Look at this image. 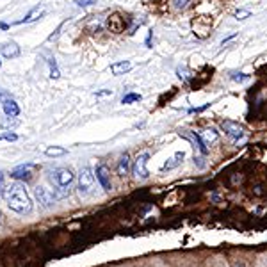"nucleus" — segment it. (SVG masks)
Returning a JSON list of instances; mask_svg holds the SVG:
<instances>
[{"instance_id": "1", "label": "nucleus", "mask_w": 267, "mask_h": 267, "mask_svg": "<svg viewBox=\"0 0 267 267\" xmlns=\"http://www.w3.org/2000/svg\"><path fill=\"white\" fill-rule=\"evenodd\" d=\"M2 196H4L5 203L13 212L20 214V216H25V214L32 212V200L29 192H27L25 185L22 183H11L2 191Z\"/></svg>"}, {"instance_id": "2", "label": "nucleus", "mask_w": 267, "mask_h": 267, "mask_svg": "<svg viewBox=\"0 0 267 267\" xmlns=\"http://www.w3.org/2000/svg\"><path fill=\"white\" fill-rule=\"evenodd\" d=\"M75 180V175L70 168H57L50 173V182L53 185L55 198H66L70 194V185Z\"/></svg>"}, {"instance_id": "3", "label": "nucleus", "mask_w": 267, "mask_h": 267, "mask_svg": "<svg viewBox=\"0 0 267 267\" xmlns=\"http://www.w3.org/2000/svg\"><path fill=\"white\" fill-rule=\"evenodd\" d=\"M93 187H94V173L89 166H86V168L80 169V173H79V183H77L79 194L89 196L93 192Z\"/></svg>"}, {"instance_id": "4", "label": "nucleus", "mask_w": 267, "mask_h": 267, "mask_svg": "<svg viewBox=\"0 0 267 267\" xmlns=\"http://www.w3.org/2000/svg\"><path fill=\"white\" fill-rule=\"evenodd\" d=\"M221 129L224 130L228 137H231L233 141H239V139H244L246 137V130L242 125L235 123V121H230V120H224L221 121Z\"/></svg>"}, {"instance_id": "5", "label": "nucleus", "mask_w": 267, "mask_h": 267, "mask_svg": "<svg viewBox=\"0 0 267 267\" xmlns=\"http://www.w3.org/2000/svg\"><path fill=\"white\" fill-rule=\"evenodd\" d=\"M148 159H150L148 153H141V155H137V159H135V162L132 166L134 177L139 178V180H146L148 178V169H146Z\"/></svg>"}, {"instance_id": "6", "label": "nucleus", "mask_w": 267, "mask_h": 267, "mask_svg": "<svg viewBox=\"0 0 267 267\" xmlns=\"http://www.w3.org/2000/svg\"><path fill=\"white\" fill-rule=\"evenodd\" d=\"M34 196H36V200L40 201L41 207H44V209L52 207L53 201L57 200V198H55V194H53L50 189H46V187H41V185H38L34 189Z\"/></svg>"}, {"instance_id": "7", "label": "nucleus", "mask_w": 267, "mask_h": 267, "mask_svg": "<svg viewBox=\"0 0 267 267\" xmlns=\"http://www.w3.org/2000/svg\"><path fill=\"white\" fill-rule=\"evenodd\" d=\"M36 171V164L32 162H27V164H20L11 171V177L16 178V180H31L32 175Z\"/></svg>"}, {"instance_id": "8", "label": "nucleus", "mask_w": 267, "mask_h": 267, "mask_svg": "<svg viewBox=\"0 0 267 267\" xmlns=\"http://www.w3.org/2000/svg\"><path fill=\"white\" fill-rule=\"evenodd\" d=\"M94 177H96L98 183L102 185V189H105V191H111V189H112L111 171H109V168H107L105 164H100V166H98L96 171H94Z\"/></svg>"}, {"instance_id": "9", "label": "nucleus", "mask_w": 267, "mask_h": 267, "mask_svg": "<svg viewBox=\"0 0 267 267\" xmlns=\"http://www.w3.org/2000/svg\"><path fill=\"white\" fill-rule=\"evenodd\" d=\"M180 135H182V137H185V139H189V141H192V144L198 148V151H200L201 155H207V153H209V148H207V144L203 142V139L200 137V134L185 130V132H180Z\"/></svg>"}, {"instance_id": "10", "label": "nucleus", "mask_w": 267, "mask_h": 267, "mask_svg": "<svg viewBox=\"0 0 267 267\" xmlns=\"http://www.w3.org/2000/svg\"><path fill=\"white\" fill-rule=\"evenodd\" d=\"M0 53H2L5 59H14L20 55V46H18L14 41H7V43H4L0 46Z\"/></svg>"}, {"instance_id": "11", "label": "nucleus", "mask_w": 267, "mask_h": 267, "mask_svg": "<svg viewBox=\"0 0 267 267\" xmlns=\"http://www.w3.org/2000/svg\"><path fill=\"white\" fill-rule=\"evenodd\" d=\"M2 109H4L5 116H9V118H16L20 114V107H18V103L14 102L13 98H4L2 100Z\"/></svg>"}, {"instance_id": "12", "label": "nucleus", "mask_w": 267, "mask_h": 267, "mask_svg": "<svg viewBox=\"0 0 267 267\" xmlns=\"http://www.w3.org/2000/svg\"><path fill=\"white\" fill-rule=\"evenodd\" d=\"M116 171H118V175H120L121 178L127 177V175L130 173V155L129 153H123V155L120 157V162H118Z\"/></svg>"}, {"instance_id": "13", "label": "nucleus", "mask_w": 267, "mask_h": 267, "mask_svg": "<svg viewBox=\"0 0 267 267\" xmlns=\"http://www.w3.org/2000/svg\"><path fill=\"white\" fill-rule=\"evenodd\" d=\"M183 159H185V153H183V151H177V153H175V155L171 157L164 166H162V171H171V169H175L177 166L182 164Z\"/></svg>"}, {"instance_id": "14", "label": "nucleus", "mask_w": 267, "mask_h": 267, "mask_svg": "<svg viewBox=\"0 0 267 267\" xmlns=\"http://www.w3.org/2000/svg\"><path fill=\"white\" fill-rule=\"evenodd\" d=\"M132 70V64H130L129 61H118V62H114L111 66V73L112 75H125L127 71H130Z\"/></svg>"}, {"instance_id": "15", "label": "nucleus", "mask_w": 267, "mask_h": 267, "mask_svg": "<svg viewBox=\"0 0 267 267\" xmlns=\"http://www.w3.org/2000/svg\"><path fill=\"white\" fill-rule=\"evenodd\" d=\"M44 14V9L43 7H34L32 11H29V13L25 14V18L23 20H20V22H16V25H20V23H31V22H36L38 18H41Z\"/></svg>"}, {"instance_id": "16", "label": "nucleus", "mask_w": 267, "mask_h": 267, "mask_svg": "<svg viewBox=\"0 0 267 267\" xmlns=\"http://www.w3.org/2000/svg\"><path fill=\"white\" fill-rule=\"evenodd\" d=\"M200 137L203 139V142L209 146V144H212L214 141H218L219 134L216 132L214 129H205V130H201V132H200Z\"/></svg>"}, {"instance_id": "17", "label": "nucleus", "mask_w": 267, "mask_h": 267, "mask_svg": "<svg viewBox=\"0 0 267 267\" xmlns=\"http://www.w3.org/2000/svg\"><path fill=\"white\" fill-rule=\"evenodd\" d=\"M109 29L112 32H123L125 29V20L120 16H111L109 18Z\"/></svg>"}, {"instance_id": "18", "label": "nucleus", "mask_w": 267, "mask_h": 267, "mask_svg": "<svg viewBox=\"0 0 267 267\" xmlns=\"http://www.w3.org/2000/svg\"><path fill=\"white\" fill-rule=\"evenodd\" d=\"M68 150L66 148H61V146H50L44 150V155L46 157H61V155H66Z\"/></svg>"}, {"instance_id": "19", "label": "nucleus", "mask_w": 267, "mask_h": 267, "mask_svg": "<svg viewBox=\"0 0 267 267\" xmlns=\"http://www.w3.org/2000/svg\"><path fill=\"white\" fill-rule=\"evenodd\" d=\"M48 66H50V77H52V79H59L61 73H59V68L57 64H55V59H48Z\"/></svg>"}, {"instance_id": "20", "label": "nucleus", "mask_w": 267, "mask_h": 267, "mask_svg": "<svg viewBox=\"0 0 267 267\" xmlns=\"http://www.w3.org/2000/svg\"><path fill=\"white\" fill-rule=\"evenodd\" d=\"M141 100V94L137 93H129V94H125L123 100H121V103H132V102H139Z\"/></svg>"}, {"instance_id": "21", "label": "nucleus", "mask_w": 267, "mask_h": 267, "mask_svg": "<svg viewBox=\"0 0 267 267\" xmlns=\"http://www.w3.org/2000/svg\"><path fill=\"white\" fill-rule=\"evenodd\" d=\"M249 16H251V11H248V9H240V11L235 13L237 20H246V18H249Z\"/></svg>"}, {"instance_id": "22", "label": "nucleus", "mask_w": 267, "mask_h": 267, "mask_svg": "<svg viewBox=\"0 0 267 267\" xmlns=\"http://www.w3.org/2000/svg\"><path fill=\"white\" fill-rule=\"evenodd\" d=\"M16 139H18L16 134H11V132H5L0 135V141H16Z\"/></svg>"}, {"instance_id": "23", "label": "nucleus", "mask_w": 267, "mask_h": 267, "mask_svg": "<svg viewBox=\"0 0 267 267\" xmlns=\"http://www.w3.org/2000/svg\"><path fill=\"white\" fill-rule=\"evenodd\" d=\"M231 79L237 80V82H246V80H249V77L246 75V73H233V75H231Z\"/></svg>"}, {"instance_id": "24", "label": "nucleus", "mask_w": 267, "mask_h": 267, "mask_svg": "<svg viewBox=\"0 0 267 267\" xmlns=\"http://www.w3.org/2000/svg\"><path fill=\"white\" fill-rule=\"evenodd\" d=\"M189 2H191V0H173V5L177 9H182V7H185Z\"/></svg>"}, {"instance_id": "25", "label": "nucleus", "mask_w": 267, "mask_h": 267, "mask_svg": "<svg viewBox=\"0 0 267 267\" xmlns=\"http://www.w3.org/2000/svg\"><path fill=\"white\" fill-rule=\"evenodd\" d=\"M177 73H178V77H180V79H182V80H187V79H189V73H187L185 68H178Z\"/></svg>"}, {"instance_id": "26", "label": "nucleus", "mask_w": 267, "mask_h": 267, "mask_svg": "<svg viewBox=\"0 0 267 267\" xmlns=\"http://www.w3.org/2000/svg\"><path fill=\"white\" fill-rule=\"evenodd\" d=\"M77 4H79L80 7H86V5H91V4H93V0H77Z\"/></svg>"}, {"instance_id": "27", "label": "nucleus", "mask_w": 267, "mask_h": 267, "mask_svg": "<svg viewBox=\"0 0 267 267\" xmlns=\"http://www.w3.org/2000/svg\"><path fill=\"white\" fill-rule=\"evenodd\" d=\"M100 96H112V91H100V93H96V98Z\"/></svg>"}, {"instance_id": "28", "label": "nucleus", "mask_w": 267, "mask_h": 267, "mask_svg": "<svg viewBox=\"0 0 267 267\" xmlns=\"http://www.w3.org/2000/svg\"><path fill=\"white\" fill-rule=\"evenodd\" d=\"M4 191V173L0 171V192Z\"/></svg>"}, {"instance_id": "29", "label": "nucleus", "mask_w": 267, "mask_h": 267, "mask_svg": "<svg viewBox=\"0 0 267 267\" xmlns=\"http://www.w3.org/2000/svg\"><path fill=\"white\" fill-rule=\"evenodd\" d=\"M4 98H5V94H4V93H0V100H4Z\"/></svg>"}, {"instance_id": "30", "label": "nucleus", "mask_w": 267, "mask_h": 267, "mask_svg": "<svg viewBox=\"0 0 267 267\" xmlns=\"http://www.w3.org/2000/svg\"><path fill=\"white\" fill-rule=\"evenodd\" d=\"M0 66H2V62H0Z\"/></svg>"}]
</instances>
